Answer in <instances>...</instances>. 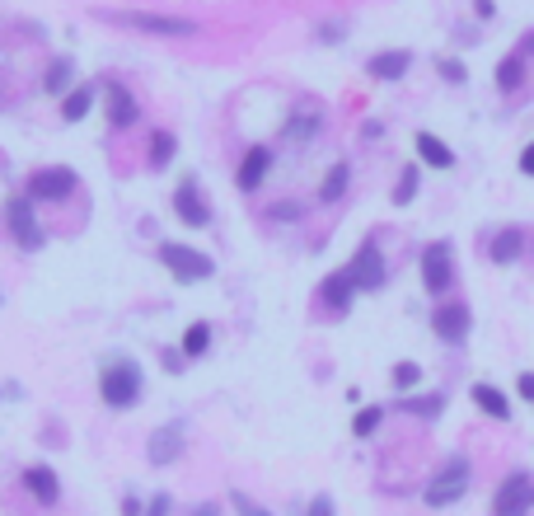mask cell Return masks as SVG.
Returning a JSON list of instances; mask_svg holds the SVG:
<instances>
[{"instance_id": "cell-38", "label": "cell", "mask_w": 534, "mask_h": 516, "mask_svg": "<svg viewBox=\"0 0 534 516\" xmlns=\"http://www.w3.org/2000/svg\"><path fill=\"white\" fill-rule=\"evenodd\" d=\"M516 390H520V399H529V404H534V371H520Z\"/></svg>"}, {"instance_id": "cell-24", "label": "cell", "mask_w": 534, "mask_h": 516, "mask_svg": "<svg viewBox=\"0 0 534 516\" xmlns=\"http://www.w3.org/2000/svg\"><path fill=\"white\" fill-rule=\"evenodd\" d=\"M71 85H80V80H75V62H71V57H56V62L43 71V90H47V94H66Z\"/></svg>"}, {"instance_id": "cell-8", "label": "cell", "mask_w": 534, "mask_h": 516, "mask_svg": "<svg viewBox=\"0 0 534 516\" xmlns=\"http://www.w3.org/2000/svg\"><path fill=\"white\" fill-rule=\"evenodd\" d=\"M99 99H103V118H108L112 131H127V127L141 122V103H136V94L122 85V80H103Z\"/></svg>"}, {"instance_id": "cell-22", "label": "cell", "mask_w": 534, "mask_h": 516, "mask_svg": "<svg viewBox=\"0 0 534 516\" xmlns=\"http://www.w3.org/2000/svg\"><path fill=\"white\" fill-rule=\"evenodd\" d=\"M174 155H179V137H174V131H155V137H150V151H146V170H169V165H174Z\"/></svg>"}, {"instance_id": "cell-34", "label": "cell", "mask_w": 534, "mask_h": 516, "mask_svg": "<svg viewBox=\"0 0 534 516\" xmlns=\"http://www.w3.org/2000/svg\"><path fill=\"white\" fill-rule=\"evenodd\" d=\"M230 507H235L239 516H272L267 507H258V502H253L248 493H239V488H235V493H230Z\"/></svg>"}, {"instance_id": "cell-39", "label": "cell", "mask_w": 534, "mask_h": 516, "mask_svg": "<svg viewBox=\"0 0 534 516\" xmlns=\"http://www.w3.org/2000/svg\"><path fill=\"white\" fill-rule=\"evenodd\" d=\"M122 516H146V502H141L136 493H127L122 498Z\"/></svg>"}, {"instance_id": "cell-4", "label": "cell", "mask_w": 534, "mask_h": 516, "mask_svg": "<svg viewBox=\"0 0 534 516\" xmlns=\"http://www.w3.org/2000/svg\"><path fill=\"white\" fill-rule=\"evenodd\" d=\"M160 263L174 273L183 287H192V282H207V277H216V263L202 254V249H192V244H179V239H164L160 244Z\"/></svg>"}, {"instance_id": "cell-42", "label": "cell", "mask_w": 534, "mask_h": 516, "mask_svg": "<svg viewBox=\"0 0 534 516\" xmlns=\"http://www.w3.org/2000/svg\"><path fill=\"white\" fill-rule=\"evenodd\" d=\"M188 516H220V502H197Z\"/></svg>"}, {"instance_id": "cell-12", "label": "cell", "mask_w": 534, "mask_h": 516, "mask_svg": "<svg viewBox=\"0 0 534 516\" xmlns=\"http://www.w3.org/2000/svg\"><path fill=\"white\" fill-rule=\"evenodd\" d=\"M146 460H150L155 470L179 465V460H183V423H164V427H155L150 442H146Z\"/></svg>"}, {"instance_id": "cell-26", "label": "cell", "mask_w": 534, "mask_h": 516, "mask_svg": "<svg viewBox=\"0 0 534 516\" xmlns=\"http://www.w3.org/2000/svg\"><path fill=\"white\" fill-rule=\"evenodd\" d=\"M347 183H352V165H347V160H337V165L324 174V183H319V198L324 202H337V198L347 193Z\"/></svg>"}, {"instance_id": "cell-30", "label": "cell", "mask_w": 534, "mask_h": 516, "mask_svg": "<svg viewBox=\"0 0 534 516\" xmlns=\"http://www.w3.org/2000/svg\"><path fill=\"white\" fill-rule=\"evenodd\" d=\"M436 71H441L445 85H464V80H469V71H464V62H460V57H441V62H436Z\"/></svg>"}, {"instance_id": "cell-20", "label": "cell", "mask_w": 534, "mask_h": 516, "mask_svg": "<svg viewBox=\"0 0 534 516\" xmlns=\"http://www.w3.org/2000/svg\"><path fill=\"white\" fill-rule=\"evenodd\" d=\"M492 80H497L501 94H516L525 85V52H506V57L497 62V71H492Z\"/></svg>"}, {"instance_id": "cell-29", "label": "cell", "mask_w": 534, "mask_h": 516, "mask_svg": "<svg viewBox=\"0 0 534 516\" xmlns=\"http://www.w3.org/2000/svg\"><path fill=\"white\" fill-rule=\"evenodd\" d=\"M380 423H384V409H380V404H371V409H361V414L352 418V432H356V437H371Z\"/></svg>"}, {"instance_id": "cell-31", "label": "cell", "mask_w": 534, "mask_h": 516, "mask_svg": "<svg viewBox=\"0 0 534 516\" xmlns=\"http://www.w3.org/2000/svg\"><path fill=\"white\" fill-rule=\"evenodd\" d=\"M300 216H305V202H272L267 207V221H300Z\"/></svg>"}, {"instance_id": "cell-6", "label": "cell", "mask_w": 534, "mask_h": 516, "mask_svg": "<svg viewBox=\"0 0 534 516\" xmlns=\"http://www.w3.org/2000/svg\"><path fill=\"white\" fill-rule=\"evenodd\" d=\"M75 183H80V174L71 165H43L24 179V193L34 202H66L75 193Z\"/></svg>"}, {"instance_id": "cell-3", "label": "cell", "mask_w": 534, "mask_h": 516, "mask_svg": "<svg viewBox=\"0 0 534 516\" xmlns=\"http://www.w3.org/2000/svg\"><path fill=\"white\" fill-rule=\"evenodd\" d=\"M5 221H10V235H15V244H19L24 254H38L43 244H47V230L38 221V202L28 198V193H15L5 202Z\"/></svg>"}, {"instance_id": "cell-37", "label": "cell", "mask_w": 534, "mask_h": 516, "mask_svg": "<svg viewBox=\"0 0 534 516\" xmlns=\"http://www.w3.org/2000/svg\"><path fill=\"white\" fill-rule=\"evenodd\" d=\"M305 516H333V498H328V493H319L315 502L305 507Z\"/></svg>"}, {"instance_id": "cell-11", "label": "cell", "mask_w": 534, "mask_h": 516, "mask_svg": "<svg viewBox=\"0 0 534 516\" xmlns=\"http://www.w3.org/2000/svg\"><path fill=\"white\" fill-rule=\"evenodd\" d=\"M492 511L497 516H529L534 511V479L529 474H511V479L497 488Z\"/></svg>"}, {"instance_id": "cell-40", "label": "cell", "mask_w": 534, "mask_h": 516, "mask_svg": "<svg viewBox=\"0 0 534 516\" xmlns=\"http://www.w3.org/2000/svg\"><path fill=\"white\" fill-rule=\"evenodd\" d=\"M520 174H525V179H534V141L520 151Z\"/></svg>"}, {"instance_id": "cell-33", "label": "cell", "mask_w": 534, "mask_h": 516, "mask_svg": "<svg viewBox=\"0 0 534 516\" xmlns=\"http://www.w3.org/2000/svg\"><path fill=\"white\" fill-rule=\"evenodd\" d=\"M417 380H422V366L417 362H399V366H393V385H399V390H413Z\"/></svg>"}, {"instance_id": "cell-9", "label": "cell", "mask_w": 534, "mask_h": 516, "mask_svg": "<svg viewBox=\"0 0 534 516\" xmlns=\"http://www.w3.org/2000/svg\"><path fill=\"white\" fill-rule=\"evenodd\" d=\"M174 216L188 230H207L211 226V202H207V193H202V183H197V179H183L174 188Z\"/></svg>"}, {"instance_id": "cell-10", "label": "cell", "mask_w": 534, "mask_h": 516, "mask_svg": "<svg viewBox=\"0 0 534 516\" xmlns=\"http://www.w3.org/2000/svg\"><path fill=\"white\" fill-rule=\"evenodd\" d=\"M347 277L356 282V291H380L384 287V254H380V244L375 239H365L361 249L352 254V263H347Z\"/></svg>"}, {"instance_id": "cell-1", "label": "cell", "mask_w": 534, "mask_h": 516, "mask_svg": "<svg viewBox=\"0 0 534 516\" xmlns=\"http://www.w3.org/2000/svg\"><path fill=\"white\" fill-rule=\"evenodd\" d=\"M141 394H146V375H141V366L131 357H118V362H103L99 371V399L108 404V409H136Z\"/></svg>"}, {"instance_id": "cell-32", "label": "cell", "mask_w": 534, "mask_h": 516, "mask_svg": "<svg viewBox=\"0 0 534 516\" xmlns=\"http://www.w3.org/2000/svg\"><path fill=\"white\" fill-rule=\"evenodd\" d=\"M291 137L296 141H309V137H315V131H319V113H300V118H291Z\"/></svg>"}, {"instance_id": "cell-28", "label": "cell", "mask_w": 534, "mask_h": 516, "mask_svg": "<svg viewBox=\"0 0 534 516\" xmlns=\"http://www.w3.org/2000/svg\"><path fill=\"white\" fill-rule=\"evenodd\" d=\"M417 183H422V170H417V165H403L399 188H393V207H408V202L417 198Z\"/></svg>"}, {"instance_id": "cell-43", "label": "cell", "mask_w": 534, "mask_h": 516, "mask_svg": "<svg viewBox=\"0 0 534 516\" xmlns=\"http://www.w3.org/2000/svg\"><path fill=\"white\" fill-rule=\"evenodd\" d=\"M337 38H343V29H337V24H324V29H319V43H337Z\"/></svg>"}, {"instance_id": "cell-17", "label": "cell", "mask_w": 534, "mask_h": 516, "mask_svg": "<svg viewBox=\"0 0 534 516\" xmlns=\"http://www.w3.org/2000/svg\"><path fill=\"white\" fill-rule=\"evenodd\" d=\"M352 296H356V282L347 277V268H337V273H328V277H324V287H319V301H324L333 315H347V310H352Z\"/></svg>"}, {"instance_id": "cell-16", "label": "cell", "mask_w": 534, "mask_h": 516, "mask_svg": "<svg viewBox=\"0 0 534 516\" xmlns=\"http://www.w3.org/2000/svg\"><path fill=\"white\" fill-rule=\"evenodd\" d=\"M413 71V52L408 47H384V52H375L371 62H365V75L371 80H403Z\"/></svg>"}, {"instance_id": "cell-18", "label": "cell", "mask_w": 534, "mask_h": 516, "mask_svg": "<svg viewBox=\"0 0 534 516\" xmlns=\"http://www.w3.org/2000/svg\"><path fill=\"white\" fill-rule=\"evenodd\" d=\"M413 146H417V165H427V170H455V151H450L441 137H432V131H417Z\"/></svg>"}, {"instance_id": "cell-2", "label": "cell", "mask_w": 534, "mask_h": 516, "mask_svg": "<svg viewBox=\"0 0 534 516\" xmlns=\"http://www.w3.org/2000/svg\"><path fill=\"white\" fill-rule=\"evenodd\" d=\"M99 19L118 24V29L146 34V38H192L197 24L183 15H160V10H99Z\"/></svg>"}, {"instance_id": "cell-19", "label": "cell", "mask_w": 534, "mask_h": 516, "mask_svg": "<svg viewBox=\"0 0 534 516\" xmlns=\"http://www.w3.org/2000/svg\"><path fill=\"white\" fill-rule=\"evenodd\" d=\"M94 103H99V85L80 80V85H71V90L62 94V118H66V122H80V118H90Z\"/></svg>"}, {"instance_id": "cell-15", "label": "cell", "mask_w": 534, "mask_h": 516, "mask_svg": "<svg viewBox=\"0 0 534 516\" xmlns=\"http://www.w3.org/2000/svg\"><path fill=\"white\" fill-rule=\"evenodd\" d=\"M19 483H24L43 507H56V502H62V479H56L52 465H28V470L19 474Z\"/></svg>"}, {"instance_id": "cell-35", "label": "cell", "mask_w": 534, "mask_h": 516, "mask_svg": "<svg viewBox=\"0 0 534 516\" xmlns=\"http://www.w3.org/2000/svg\"><path fill=\"white\" fill-rule=\"evenodd\" d=\"M169 511H174V498L169 493H150L146 498V516H169Z\"/></svg>"}, {"instance_id": "cell-41", "label": "cell", "mask_w": 534, "mask_h": 516, "mask_svg": "<svg viewBox=\"0 0 534 516\" xmlns=\"http://www.w3.org/2000/svg\"><path fill=\"white\" fill-rule=\"evenodd\" d=\"M473 15L478 19H492L497 15V0H473Z\"/></svg>"}, {"instance_id": "cell-7", "label": "cell", "mask_w": 534, "mask_h": 516, "mask_svg": "<svg viewBox=\"0 0 534 516\" xmlns=\"http://www.w3.org/2000/svg\"><path fill=\"white\" fill-rule=\"evenodd\" d=\"M422 287H427V296H445L455 287V249L445 239L422 249Z\"/></svg>"}, {"instance_id": "cell-44", "label": "cell", "mask_w": 534, "mask_h": 516, "mask_svg": "<svg viewBox=\"0 0 534 516\" xmlns=\"http://www.w3.org/2000/svg\"><path fill=\"white\" fill-rule=\"evenodd\" d=\"M361 137H365V141H375V137H384V122H365V127H361Z\"/></svg>"}, {"instance_id": "cell-36", "label": "cell", "mask_w": 534, "mask_h": 516, "mask_svg": "<svg viewBox=\"0 0 534 516\" xmlns=\"http://www.w3.org/2000/svg\"><path fill=\"white\" fill-rule=\"evenodd\" d=\"M183 362H188V357H183V347H164V371H169V375H179Z\"/></svg>"}, {"instance_id": "cell-21", "label": "cell", "mask_w": 534, "mask_h": 516, "mask_svg": "<svg viewBox=\"0 0 534 516\" xmlns=\"http://www.w3.org/2000/svg\"><path fill=\"white\" fill-rule=\"evenodd\" d=\"M525 254V230L520 226H506L492 235V263H516Z\"/></svg>"}, {"instance_id": "cell-13", "label": "cell", "mask_w": 534, "mask_h": 516, "mask_svg": "<svg viewBox=\"0 0 534 516\" xmlns=\"http://www.w3.org/2000/svg\"><path fill=\"white\" fill-rule=\"evenodd\" d=\"M432 329L441 334V343H464L469 338V306L464 301H441L432 310Z\"/></svg>"}, {"instance_id": "cell-5", "label": "cell", "mask_w": 534, "mask_h": 516, "mask_svg": "<svg viewBox=\"0 0 534 516\" xmlns=\"http://www.w3.org/2000/svg\"><path fill=\"white\" fill-rule=\"evenodd\" d=\"M469 460L464 455H450L445 460V465L436 470V479L427 483V493H422V498H427V507H450V502H460L464 493H469Z\"/></svg>"}, {"instance_id": "cell-27", "label": "cell", "mask_w": 534, "mask_h": 516, "mask_svg": "<svg viewBox=\"0 0 534 516\" xmlns=\"http://www.w3.org/2000/svg\"><path fill=\"white\" fill-rule=\"evenodd\" d=\"M399 409H408V414H417V418H441V409H445V394H413V399H403Z\"/></svg>"}, {"instance_id": "cell-14", "label": "cell", "mask_w": 534, "mask_h": 516, "mask_svg": "<svg viewBox=\"0 0 534 516\" xmlns=\"http://www.w3.org/2000/svg\"><path fill=\"white\" fill-rule=\"evenodd\" d=\"M267 170H272V146H248L244 160H239V170H235L239 193H258V183L267 179Z\"/></svg>"}, {"instance_id": "cell-25", "label": "cell", "mask_w": 534, "mask_h": 516, "mask_svg": "<svg viewBox=\"0 0 534 516\" xmlns=\"http://www.w3.org/2000/svg\"><path fill=\"white\" fill-rule=\"evenodd\" d=\"M473 404H478V409H483L488 418H511V399H506L497 385H473Z\"/></svg>"}, {"instance_id": "cell-23", "label": "cell", "mask_w": 534, "mask_h": 516, "mask_svg": "<svg viewBox=\"0 0 534 516\" xmlns=\"http://www.w3.org/2000/svg\"><path fill=\"white\" fill-rule=\"evenodd\" d=\"M179 347H183V357H188V362L207 357V352H211V324H207V319L188 324V329H183V338H179Z\"/></svg>"}]
</instances>
